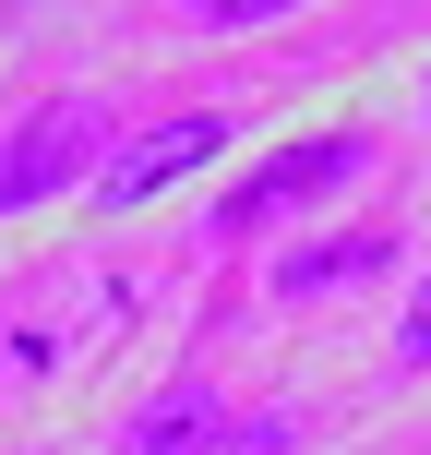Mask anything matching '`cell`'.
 Returning <instances> with one entry per match:
<instances>
[{
    "instance_id": "obj_1",
    "label": "cell",
    "mask_w": 431,
    "mask_h": 455,
    "mask_svg": "<svg viewBox=\"0 0 431 455\" xmlns=\"http://www.w3.org/2000/svg\"><path fill=\"white\" fill-rule=\"evenodd\" d=\"M96 168H108V108H96V96H48L24 132H0V216L60 204L72 180L96 192Z\"/></svg>"
},
{
    "instance_id": "obj_2",
    "label": "cell",
    "mask_w": 431,
    "mask_h": 455,
    "mask_svg": "<svg viewBox=\"0 0 431 455\" xmlns=\"http://www.w3.org/2000/svg\"><path fill=\"white\" fill-rule=\"evenodd\" d=\"M216 156H227V120H216V108H180V120H144L132 144H108V168H96V204H108V216H132V204H156V192L204 180Z\"/></svg>"
},
{
    "instance_id": "obj_3",
    "label": "cell",
    "mask_w": 431,
    "mask_h": 455,
    "mask_svg": "<svg viewBox=\"0 0 431 455\" xmlns=\"http://www.w3.org/2000/svg\"><path fill=\"white\" fill-rule=\"evenodd\" d=\"M360 168H371V132H299V144L264 156V180H240V192L216 204V228L240 240V228H264L275 204H323V192H347Z\"/></svg>"
},
{
    "instance_id": "obj_4",
    "label": "cell",
    "mask_w": 431,
    "mask_h": 455,
    "mask_svg": "<svg viewBox=\"0 0 431 455\" xmlns=\"http://www.w3.org/2000/svg\"><path fill=\"white\" fill-rule=\"evenodd\" d=\"M360 275H395V228L299 240V251H275V275H264V288H275V299H336V288H360Z\"/></svg>"
},
{
    "instance_id": "obj_5",
    "label": "cell",
    "mask_w": 431,
    "mask_h": 455,
    "mask_svg": "<svg viewBox=\"0 0 431 455\" xmlns=\"http://www.w3.org/2000/svg\"><path fill=\"white\" fill-rule=\"evenodd\" d=\"M216 443H227V395L216 384H168L156 408L120 432V455H216Z\"/></svg>"
},
{
    "instance_id": "obj_6",
    "label": "cell",
    "mask_w": 431,
    "mask_h": 455,
    "mask_svg": "<svg viewBox=\"0 0 431 455\" xmlns=\"http://www.w3.org/2000/svg\"><path fill=\"white\" fill-rule=\"evenodd\" d=\"M395 371H431V275L408 288V312H395Z\"/></svg>"
}]
</instances>
